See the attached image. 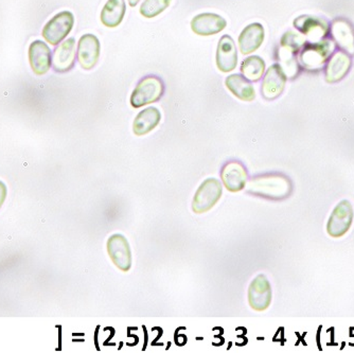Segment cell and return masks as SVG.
I'll return each mask as SVG.
<instances>
[{
    "label": "cell",
    "instance_id": "27",
    "mask_svg": "<svg viewBox=\"0 0 354 353\" xmlns=\"http://www.w3.org/2000/svg\"><path fill=\"white\" fill-rule=\"evenodd\" d=\"M140 0H129L131 7H136Z\"/></svg>",
    "mask_w": 354,
    "mask_h": 353
},
{
    "label": "cell",
    "instance_id": "13",
    "mask_svg": "<svg viewBox=\"0 0 354 353\" xmlns=\"http://www.w3.org/2000/svg\"><path fill=\"white\" fill-rule=\"evenodd\" d=\"M29 62L35 75H45L50 69L53 63L50 48L44 42H33L29 47Z\"/></svg>",
    "mask_w": 354,
    "mask_h": 353
},
{
    "label": "cell",
    "instance_id": "15",
    "mask_svg": "<svg viewBox=\"0 0 354 353\" xmlns=\"http://www.w3.org/2000/svg\"><path fill=\"white\" fill-rule=\"evenodd\" d=\"M264 41V28L261 24H250L239 37V47L242 55H248L259 49Z\"/></svg>",
    "mask_w": 354,
    "mask_h": 353
},
{
    "label": "cell",
    "instance_id": "3",
    "mask_svg": "<svg viewBox=\"0 0 354 353\" xmlns=\"http://www.w3.org/2000/svg\"><path fill=\"white\" fill-rule=\"evenodd\" d=\"M333 49V42L330 39H322L307 44L304 46V49L300 53L299 64L304 69L309 71L322 69Z\"/></svg>",
    "mask_w": 354,
    "mask_h": 353
},
{
    "label": "cell",
    "instance_id": "23",
    "mask_svg": "<svg viewBox=\"0 0 354 353\" xmlns=\"http://www.w3.org/2000/svg\"><path fill=\"white\" fill-rule=\"evenodd\" d=\"M266 71V62L260 57H248L241 65V73L246 79L252 82L259 81Z\"/></svg>",
    "mask_w": 354,
    "mask_h": 353
},
{
    "label": "cell",
    "instance_id": "2",
    "mask_svg": "<svg viewBox=\"0 0 354 353\" xmlns=\"http://www.w3.org/2000/svg\"><path fill=\"white\" fill-rule=\"evenodd\" d=\"M165 85L162 80L149 75L139 82L131 96V105L135 109L156 102L164 95Z\"/></svg>",
    "mask_w": 354,
    "mask_h": 353
},
{
    "label": "cell",
    "instance_id": "4",
    "mask_svg": "<svg viewBox=\"0 0 354 353\" xmlns=\"http://www.w3.org/2000/svg\"><path fill=\"white\" fill-rule=\"evenodd\" d=\"M222 183L216 179H207L198 187L192 201V210L196 213H205L216 206L222 197Z\"/></svg>",
    "mask_w": 354,
    "mask_h": 353
},
{
    "label": "cell",
    "instance_id": "5",
    "mask_svg": "<svg viewBox=\"0 0 354 353\" xmlns=\"http://www.w3.org/2000/svg\"><path fill=\"white\" fill-rule=\"evenodd\" d=\"M73 24H75V17L71 12H61L46 24L41 35L50 45H59L71 33Z\"/></svg>",
    "mask_w": 354,
    "mask_h": 353
},
{
    "label": "cell",
    "instance_id": "16",
    "mask_svg": "<svg viewBox=\"0 0 354 353\" xmlns=\"http://www.w3.org/2000/svg\"><path fill=\"white\" fill-rule=\"evenodd\" d=\"M351 57L344 53L337 51L332 55L326 66L325 75L328 83H336L346 77L351 69Z\"/></svg>",
    "mask_w": 354,
    "mask_h": 353
},
{
    "label": "cell",
    "instance_id": "8",
    "mask_svg": "<svg viewBox=\"0 0 354 353\" xmlns=\"http://www.w3.org/2000/svg\"><path fill=\"white\" fill-rule=\"evenodd\" d=\"M248 302L250 308L262 312L270 307L272 302V288L270 281L264 275H259L250 283L248 289Z\"/></svg>",
    "mask_w": 354,
    "mask_h": 353
},
{
    "label": "cell",
    "instance_id": "18",
    "mask_svg": "<svg viewBox=\"0 0 354 353\" xmlns=\"http://www.w3.org/2000/svg\"><path fill=\"white\" fill-rule=\"evenodd\" d=\"M75 61V39H68L62 43L53 55V67L57 73H66L71 71Z\"/></svg>",
    "mask_w": 354,
    "mask_h": 353
},
{
    "label": "cell",
    "instance_id": "26",
    "mask_svg": "<svg viewBox=\"0 0 354 353\" xmlns=\"http://www.w3.org/2000/svg\"><path fill=\"white\" fill-rule=\"evenodd\" d=\"M7 187L3 181H0V208L3 207V203H5L6 197H7Z\"/></svg>",
    "mask_w": 354,
    "mask_h": 353
},
{
    "label": "cell",
    "instance_id": "25",
    "mask_svg": "<svg viewBox=\"0 0 354 353\" xmlns=\"http://www.w3.org/2000/svg\"><path fill=\"white\" fill-rule=\"evenodd\" d=\"M172 0H145L141 5L140 14L146 19H153L168 9Z\"/></svg>",
    "mask_w": 354,
    "mask_h": 353
},
{
    "label": "cell",
    "instance_id": "22",
    "mask_svg": "<svg viewBox=\"0 0 354 353\" xmlns=\"http://www.w3.org/2000/svg\"><path fill=\"white\" fill-rule=\"evenodd\" d=\"M125 0H109L101 12V21L109 28L120 25L125 15Z\"/></svg>",
    "mask_w": 354,
    "mask_h": 353
},
{
    "label": "cell",
    "instance_id": "11",
    "mask_svg": "<svg viewBox=\"0 0 354 353\" xmlns=\"http://www.w3.org/2000/svg\"><path fill=\"white\" fill-rule=\"evenodd\" d=\"M286 84V75L280 64H274L266 71L262 82L261 93L266 100H274L279 97Z\"/></svg>",
    "mask_w": 354,
    "mask_h": 353
},
{
    "label": "cell",
    "instance_id": "12",
    "mask_svg": "<svg viewBox=\"0 0 354 353\" xmlns=\"http://www.w3.org/2000/svg\"><path fill=\"white\" fill-rule=\"evenodd\" d=\"M227 26V21L222 16L214 13H203L196 16L191 21V29L201 37L214 35Z\"/></svg>",
    "mask_w": 354,
    "mask_h": 353
},
{
    "label": "cell",
    "instance_id": "24",
    "mask_svg": "<svg viewBox=\"0 0 354 353\" xmlns=\"http://www.w3.org/2000/svg\"><path fill=\"white\" fill-rule=\"evenodd\" d=\"M296 53H297L296 50L288 46L281 45L280 47V66L286 77L295 78L298 75L299 67H298V62L296 61Z\"/></svg>",
    "mask_w": 354,
    "mask_h": 353
},
{
    "label": "cell",
    "instance_id": "17",
    "mask_svg": "<svg viewBox=\"0 0 354 353\" xmlns=\"http://www.w3.org/2000/svg\"><path fill=\"white\" fill-rule=\"evenodd\" d=\"M294 26L304 35L313 37L314 42L322 41L329 30L327 21L314 17V16H299L294 21Z\"/></svg>",
    "mask_w": 354,
    "mask_h": 353
},
{
    "label": "cell",
    "instance_id": "7",
    "mask_svg": "<svg viewBox=\"0 0 354 353\" xmlns=\"http://www.w3.org/2000/svg\"><path fill=\"white\" fill-rule=\"evenodd\" d=\"M353 208L349 201H343L334 209L327 225V231L333 238H341L348 233L353 222Z\"/></svg>",
    "mask_w": 354,
    "mask_h": 353
},
{
    "label": "cell",
    "instance_id": "20",
    "mask_svg": "<svg viewBox=\"0 0 354 353\" xmlns=\"http://www.w3.org/2000/svg\"><path fill=\"white\" fill-rule=\"evenodd\" d=\"M331 33L336 43L346 53L354 55V30L345 19H336L332 24Z\"/></svg>",
    "mask_w": 354,
    "mask_h": 353
},
{
    "label": "cell",
    "instance_id": "6",
    "mask_svg": "<svg viewBox=\"0 0 354 353\" xmlns=\"http://www.w3.org/2000/svg\"><path fill=\"white\" fill-rule=\"evenodd\" d=\"M107 253L113 263L122 272H129L132 267V251L124 235H111L107 241Z\"/></svg>",
    "mask_w": 354,
    "mask_h": 353
},
{
    "label": "cell",
    "instance_id": "19",
    "mask_svg": "<svg viewBox=\"0 0 354 353\" xmlns=\"http://www.w3.org/2000/svg\"><path fill=\"white\" fill-rule=\"evenodd\" d=\"M160 119H162V114L156 107L143 109L135 118L133 132L136 136H145L159 125Z\"/></svg>",
    "mask_w": 354,
    "mask_h": 353
},
{
    "label": "cell",
    "instance_id": "1",
    "mask_svg": "<svg viewBox=\"0 0 354 353\" xmlns=\"http://www.w3.org/2000/svg\"><path fill=\"white\" fill-rule=\"evenodd\" d=\"M248 187V192L257 197L282 199L290 192L291 183L283 175L268 174L250 179Z\"/></svg>",
    "mask_w": 354,
    "mask_h": 353
},
{
    "label": "cell",
    "instance_id": "21",
    "mask_svg": "<svg viewBox=\"0 0 354 353\" xmlns=\"http://www.w3.org/2000/svg\"><path fill=\"white\" fill-rule=\"evenodd\" d=\"M225 85L230 89V93L246 102H250L256 98L254 87L248 81L246 78L241 75H232L225 81Z\"/></svg>",
    "mask_w": 354,
    "mask_h": 353
},
{
    "label": "cell",
    "instance_id": "14",
    "mask_svg": "<svg viewBox=\"0 0 354 353\" xmlns=\"http://www.w3.org/2000/svg\"><path fill=\"white\" fill-rule=\"evenodd\" d=\"M238 64V53L234 39L230 35H224L218 42L216 51V66L222 73L234 71Z\"/></svg>",
    "mask_w": 354,
    "mask_h": 353
},
{
    "label": "cell",
    "instance_id": "9",
    "mask_svg": "<svg viewBox=\"0 0 354 353\" xmlns=\"http://www.w3.org/2000/svg\"><path fill=\"white\" fill-rule=\"evenodd\" d=\"M100 57V42L93 35H85L77 44V61L85 71L95 67Z\"/></svg>",
    "mask_w": 354,
    "mask_h": 353
},
{
    "label": "cell",
    "instance_id": "10",
    "mask_svg": "<svg viewBox=\"0 0 354 353\" xmlns=\"http://www.w3.org/2000/svg\"><path fill=\"white\" fill-rule=\"evenodd\" d=\"M221 179L228 191L239 192L246 187L248 172L245 167L240 161H230L223 167Z\"/></svg>",
    "mask_w": 354,
    "mask_h": 353
}]
</instances>
